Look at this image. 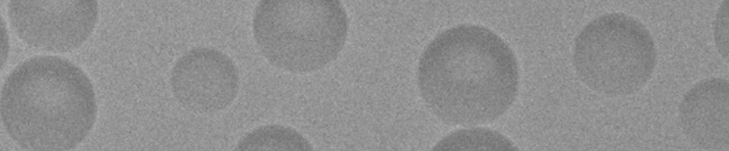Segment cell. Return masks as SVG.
I'll list each match as a JSON object with an SVG mask.
<instances>
[{"label": "cell", "mask_w": 729, "mask_h": 151, "mask_svg": "<svg viewBox=\"0 0 729 151\" xmlns=\"http://www.w3.org/2000/svg\"><path fill=\"white\" fill-rule=\"evenodd\" d=\"M519 69L508 44L480 25L460 24L438 34L417 67L420 95L429 111L450 125L491 123L513 104Z\"/></svg>", "instance_id": "6da1fadb"}, {"label": "cell", "mask_w": 729, "mask_h": 151, "mask_svg": "<svg viewBox=\"0 0 729 151\" xmlns=\"http://www.w3.org/2000/svg\"><path fill=\"white\" fill-rule=\"evenodd\" d=\"M1 116L8 135L21 147L69 150L95 124V94L88 75L73 62L56 55L35 56L5 79Z\"/></svg>", "instance_id": "7a4b0ae2"}, {"label": "cell", "mask_w": 729, "mask_h": 151, "mask_svg": "<svg viewBox=\"0 0 729 151\" xmlns=\"http://www.w3.org/2000/svg\"><path fill=\"white\" fill-rule=\"evenodd\" d=\"M348 26L347 11L337 0H263L253 18L263 56L276 67L295 73L315 72L335 60Z\"/></svg>", "instance_id": "3957f363"}, {"label": "cell", "mask_w": 729, "mask_h": 151, "mask_svg": "<svg viewBox=\"0 0 729 151\" xmlns=\"http://www.w3.org/2000/svg\"><path fill=\"white\" fill-rule=\"evenodd\" d=\"M656 60L649 30L624 13L593 19L575 40L572 62L579 79L590 89L609 96L639 91L651 79Z\"/></svg>", "instance_id": "277c9868"}, {"label": "cell", "mask_w": 729, "mask_h": 151, "mask_svg": "<svg viewBox=\"0 0 729 151\" xmlns=\"http://www.w3.org/2000/svg\"><path fill=\"white\" fill-rule=\"evenodd\" d=\"M13 30L26 44L66 52L81 46L98 21L97 1L12 0L7 6Z\"/></svg>", "instance_id": "5b68a950"}, {"label": "cell", "mask_w": 729, "mask_h": 151, "mask_svg": "<svg viewBox=\"0 0 729 151\" xmlns=\"http://www.w3.org/2000/svg\"><path fill=\"white\" fill-rule=\"evenodd\" d=\"M239 84L233 60L213 47H199L186 52L175 62L170 74L177 101L199 113L226 108L236 98Z\"/></svg>", "instance_id": "8992f818"}, {"label": "cell", "mask_w": 729, "mask_h": 151, "mask_svg": "<svg viewBox=\"0 0 729 151\" xmlns=\"http://www.w3.org/2000/svg\"><path fill=\"white\" fill-rule=\"evenodd\" d=\"M729 85L726 79H705L683 96L678 117L686 136L702 149L728 150Z\"/></svg>", "instance_id": "52a82bcc"}, {"label": "cell", "mask_w": 729, "mask_h": 151, "mask_svg": "<svg viewBox=\"0 0 729 151\" xmlns=\"http://www.w3.org/2000/svg\"><path fill=\"white\" fill-rule=\"evenodd\" d=\"M235 150H313L310 142L295 129L281 125H266L246 133Z\"/></svg>", "instance_id": "ba28073f"}, {"label": "cell", "mask_w": 729, "mask_h": 151, "mask_svg": "<svg viewBox=\"0 0 729 151\" xmlns=\"http://www.w3.org/2000/svg\"><path fill=\"white\" fill-rule=\"evenodd\" d=\"M432 150H518V147L500 133L484 128L455 130L440 140Z\"/></svg>", "instance_id": "9c48e42d"}, {"label": "cell", "mask_w": 729, "mask_h": 151, "mask_svg": "<svg viewBox=\"0 0 729 151\" xmlns=\"http://www.w3.org/2000/svg\"><path fill=\"white\" fill-rule=\"evenodd\" d=\"M727 1H723L715 22V40L719 53L728 61V18Z\"/></svg>", "instance_id": "30bf717a"}]
</instances>
